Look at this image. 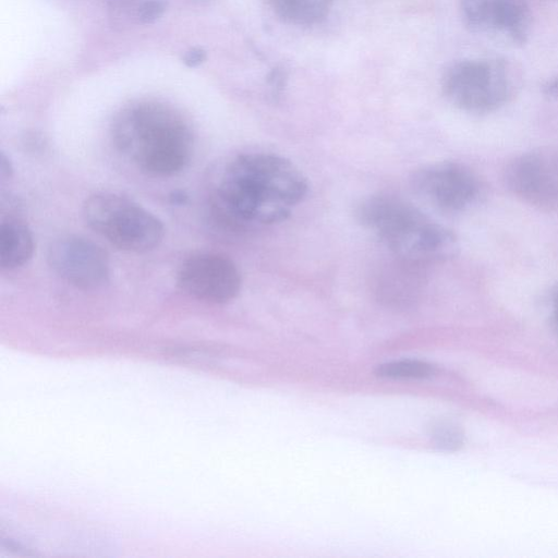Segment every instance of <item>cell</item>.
<instances>
[{
	"instance_id": "obj_1",
	"label": "cell",
	"mask_w": 558,
	"mask_h": 558,
	"mask_svg": "<svg viewBox=\"0 0 558 558\" xmlns=\"http://www.w3.org/2000/svg\"><path fill=\"white\" fill-rule=\"evenodd\" d=\"M307 191L305 175L287 158L242 154L226 167L211 198L213 213L235 230L274 225L284 221Z\"/></svg>"
},
{
	"instance_id": "obj_2",
	"label": "cell",
	"mask_w": 558,
	"mask_h": 558,
	"mask_svg": "<svg viewBox=\"0 0 558 558\" xmlns=\"http://www.w3.org/2000/svg\"><path fill=\"white\" fill-rule=\"evenodd\" d=\"M116 147L142 171L155 177L181 172L193 153V134L185 119L158 101H138L122 109L113 120Z\"/></svg>"
},
{
	"instance_id": "obj_3",
	"label": "cell",
	"mask_w": 558,
	"mask_h": 558,
	"mask_svg": "<svg viewBox=\"0 0 558 558\" xmlns=\"http://www.w3.org/2000/svg\"><path fill=\"white\" fill-rule=\"evenodd\" d=\"M518 85L513 66L497 58L465 59L451 64L441 87L458 109L484 114L498 110L513 96Z\"/></svg>"
},
{
	"instance_id": "obj_4",
	"label": "cell",
	"mask_w": 558,
	"mask_h": 558,
	"mask_svg": "<svg viewBox=\"0 0 558 558\" xmlns=\"http://www.w3.org/2000/svg\"><path fill=\"white\" fill-rule=\"evenodd\" d=\"M86 223L120 250L143 253L163 238L161 221L133 201L108 192L92 195L83 206Z\"/></svg>"
},
{
	"instance_id": "obj_5",
	"label": "cell",
	"mask_w": 558,
	"mask_h": 558,
	"mask_svg": "<svg viewBox=\"0 0 558 558\" xmlns=\"http://www.w3.org/2000/svg\"><path fill=\"white\" fill-rule=\"evenodd\" d=\"M376 234L392 255L423 265L442 263L459 251L456 234L404 202L381 223Z\"/></svg>"
},
{
	"instance_id": "obj_6",
	"label": "cell",
	"mask_w": 558,
	"mask_h": 558,
	"mask_svg": "<svg viewBox=\"0 0 558 558\" xmlns=\"http://www.w3.org/2000/svg\"><path fill=\"white\" fill-rule=\"evenodd\" d=\"M412 185L433 206L449 214L468 211L485 196V185L478 174L456 161L418 169L412 177Z\"/></svg>"
},
{
	"instance_id": "obj_7",
	"label": "cell",
	"mask_w": 558,
	"mask_h": 558,
	"mask_svg": "<svg viewBox=\"0 0 558 558\" xmlns=\"http://www.w3.org/2000/svg\"><path fill=\"white\" fill-rule=\"evenodd\" d=\"M508 190L542 209L558 207V148L541 146L514 157L506 167Z\"/></svg>"
},
{
	"instance_id": "obj_8",
	"label": "cell",
	"mask_w": 558,
	"mask_h": 558,
	"mask_svg": "<svg viewBox=\"0 0 558 558\" xmlns=\"http://www.w3.org/2000/svg\"><path fill=\"white\" fill-rule=\"evenodd\" d=\"M47 260L68 283L84 290L101 287L109 278L107 253L93 241L78 235H62L48 247Z\"/></svg>"
},
{
	"instance_id": "obj_9",
	"label": "cell",
	"mask_w": 558,
	"mask_h": 558,
	"mask_svg": "<svg viewBox=\"0 0 558 558\" xmlns=\"http://www.w3.org/2000/svg\"><path fill=\"white\" fill-rule=\"evenodd\" d=\"M180 287L190 295L215 304L233 300L241 289L235 264L215 253H201L187 258L178 272Z\"/></svg>"
},
{
	"instance_id": "obj_10",
	"label": "cell",
	"mask_w": 558,
	"mask_h": 558,
	"mask_svg": "<svg viewBox=\"0 0 558 558\" xmlns=\"http://www.w3.org/2000/svg\"><path fill=\"white\" fill-rule=\"evenodd\" d=\"M461 16L473 32L521 45L527 39L531 12L524 0H461Z\"/></svg>"
},
{
	"instance_id": "obj_11",
	"label": "cell",
	"mask_w": 558,
	"mask_h": 558,
	"mask_svg": "<svg viewBox=\"0 0 558 558\" xmlns=\"http://www.w3.org/2000/svg\"><path fill=\"white\" fill-rule=\"evenodd\" d=\"M425 267L393 255L374 274L372 284L377 300L395 310L412 307L426 283Z\"/></svg>"
},
{
	"instance_id": "obj_12",
	"label": "cell",
	"mask_w": 558,
	"mask_h": 558,
	"mask_svg": "<svg viewBox=\"0 0 558 558\" xmlns=\"http://www.w3.org/2000/svg\"><path fill=\"white\" fill-rule=\"evenodd\" d=\"M34 252V239L25 223L15 219H3L0 225V266L12 270L26 264Z\"/></svg>"
},
{
	"instance_id": "obj_13",
	"label": "cell",
	"mask_w": 558,
	"mask_h": 558,
	"mask_svg": "<svg viewBox=\"0 0 558 558\" xmlns=\"http://www.w3.org/2000/svg\"><path fill=\"white\" fill-rule=\"evenodd\" d=\"M274 13L293 25H313L324 20L335 0H268Z\"/></svg>"
},
{
	"instance_id": "obj_14",
	"label": "cell",
	"mask_w": 558,
	"mask_h": 558,
	"mask_svg": "<svg viewBox=\"0 0 558 558\" xmlns=\"http://www.w3.org/2000/svg\"><path fill=\"white\" fill-rule=\"evenodd\" d=\"M375 373L385 378H425L433 374V367L426 362L402 360L380 364Z\"/></svg>"
},
{
	"instance_id": "obj_15",
	"label": "cell",
	"mask_w": 558,
	"mask_h": 558,
	"mask_svg": "<svg viewBox=\"0 0 558 558\" xmlns=\"http://www.w3.org/2000/svg\"><path fill=\"white\" fill-rule=\"evenodd\" d=\"M432 439L440 449L456 450L463 444V434L456 425L441 422L433 427Z\"/></svg>"
},
{
	"instance_id": "obj_16",
	"label": "cell",
	"mask_w": 558,
	"mask_h": 558,
	"mask_svg": "<svg viewBox=\"0 0 558 558\" xmlns=\"http://www.w3.org/2000/svg\"><path fill=\"white\" fill-rule=\"evenodd\" d=\"M165 11V3L161 0H146L138 8V17L144 23L156 21Z\"/></svg>"
},
{
	"instance_id": "obj_17",
	"label": "cell",
	"mask_w": 558,
	"mask_h": 558,
	"mask_svg": "<svg viewBox=\"0 0 558 558\" xmlns=\"http://www.w3.org/2000/svg\"><path fill=\"white\" fill-rule=\"evenodd\" d=\"M205 59V52L202 49H192L184 56V62L189 66H196Z\"/></svg>"
},
{
	"instance_id": "obj_18",
	"label": "cell",
	"mask_w": 558,
	"mask_h": 558,
	"mask_svg": "<svg viewBox=\"0 0 558 558\" xmlns=\"http://www.w3.org/2000/svg\"><path fill=\"white\" fill-rule=\"evenodd\" d=\"M0 172L2 178L9 177L10 172H12L11 165L3 154L1 155Z\"/></svg>"
},
{
	"instance_id": "obj_19",
	"label": "cell",
	"mask_w": 558,
	"mask_h": 558,
	"mask_svg": "<svg viewBox=\"0 0 558 558\" xmlns=\"http://www.w3.org/2000/svg\"><path fill=\"white\" fill-rule=\"evenodd\" d=\"M185 199H186V195H184L183 192L177 191L173 193V195H171V201L174 204H183V203H185Z\"/></svg>"
},
{
	"instance_id": "obj_20",
	"label": "cell",
	"mask_w": 558,
	"mask_h": 558,
	"mask_svg": "<svg viewBox=\"0 0 558 558\" xmlns=\"http://www.w3.org/2000/svg\"><path fill=\"white\" fill-rule=\"evenodd\" d=\"M554 318L558 330V287L554 293Z\"/></svg>"
},
{
	"instance_id": "obj_21",
	"label": "cell",
	"mask_w": 558,
	"mask_h": 558,
	"mask_svg": "<svg viewBox=\"0 0 558 558\" xmlns=\"http://www.w3.org/2000/svg\"><path fill=\"white\" fill-rule=\"evenodd\" d=\"M547 93L553 96H558V80L551 82L548 85Z\"/></svg>"
}]
</instances>
